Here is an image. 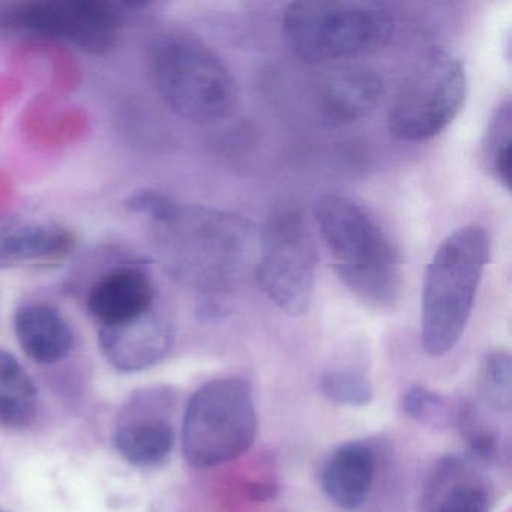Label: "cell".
Returning a JSON list of instances; mask_svg holds the SVG:
<instances>
[{
	"mask_svg": "<svg viewBox=\"0 0 512 512\" xmlns=\"http://www.w3.org/2000/svg\"><path fill=\"white\" fill-rule=\"evenodd\" d=\"M436 512H488L487 496L476 485H455L442 497Z\"/></svg>",
	"mask_w": 512,
	"mask_h": 512,
	"instance_id": "21",
	"label": "cell"
},
{
	"mask_svg": "<svg viewBox=\"0 0 512 512\" xmlns=\"http://www.w3.org/2000/svg\"><path fill=\"white\" fill-rule=\"evenodd\" d=\"M37 388L20 362L0 350V425L26 428L37 415Z\"/></svg>",
	"mask_w": 512,
	"mask_h": 512,
	"instance_id": "16",
	"label": "cell"
},
{
	"mask_svg": "<svg viewBox=\"0 0 512 512\" xmlns=\"http://www.w3.org/2000/svg\"><path fill=\"white\" fill-rule=\"evenodd\" d=\"M314 218L344 284L371 307H394L401 295V259L379 224L334 193L317 199Z\"/></svg>",
	"mask_w": 512,
	"mask_h": 512,
	"instance_id": "2",
	"label": "cell"
},
{
	"mask_svg": "<svg viewBox=\"0 0 512 512\" xmlns=\"http://www.w3.org/2000/svg\"><path fill=\"white\" fill-rule=\"evenodd\" d=\"M317 247L296 211L278 212L260 233L254 274L263 292L289 316L307 313L316 286Z\"/></svg>",
	"mask_w": 512,
	"mask_h": 512,
	"instance_id": "8",
	"label": "cell"
},
{
	"mask_svg": "<svg viewBox=\"0 0 512 512\" xmlns=\"http://www.w3.org/2000/svg\"><path fill=\"white\" fill-rule=\"evenodd\" d=\"M76 236L53 223L0 217V269L47 265L70 256Z\"/></svg>",
	"mask_w": 512,
	"mask_h": 512,
	"instance_id": "12",
	"label": "cell"
},
{
	"mask_svg": "<svg viewBox=\"0 0 512 512\" xmlns=\"http://www.w3.org/2000/svg\"><path fill=\"white\" fill-rule=\"evenodd\" d=\"M127 206L148 218L158 259L187 289L208 295L230 292L254 272L260 232L242 215L152 190L131 194Z\"/></svg>",
	"mask_w": 512,
	"mask_h": 512,
	"instance_id": "1",
	"label": "cell"
},
{
	"mask_svg": "<svg viewBox=\"0 0 512 512\" xmlns=\"http://www.w3.org/2000/svg\"><path fill=\"white\" fill-rule=\"evenodd\" d=\"M482 398L499 412L508 413L512 404V362L505 350L485 356L479 370Z\"/></svg>",
	"mask_w": 512,
	"mask_h": 512,
	"instance_id": "19",
	"label": "cell"
},
{
	"mask_svg": "<svg viewBox=\"0 0 512 512\" xmlns=\"http://www.w3.org/2000/svg\"><path fill=\"white\" fill-rule=\"evenodd\" d=\"M376 466V454L367 443H344L323 470V490L341 509L356 511L370 496Z\"/></svg>",
	"mask_w": 512,
	"mask_h": 512,
	"instance_id": "14",
	"label": "cell"
},
{
	"mask_svg": "<svg viewBox=\"0 0 512 512\" xmlns=\"http://www.w3.org/2000/svg\"><path fill=\"white\" fill-rule=\"evenodd\" d=\"M490 253V235L478 224L460 227L437 248L422 290V347L428 356L442 358L457 346Z\"/></svg>",
	"mask_w": 512,
	"mask_h": 512,
	"instance_id": "3",
	"label": "cell"
},
{
	"mask_svg": "<svg viewBox=\"0 0 512 512\" xmlns=\"http://www.w3.org/2000/svg\"><path fill=\"white\" fill-rule=\"evenodd\" d=\"M320 389L329 401L341 406H367L374 398L373 385L358 371H328L320 377Z\"/></svg>",
	"mask_w": 512,
	"mask_h": 512,
	"instance_id": "20",
	"label": "cell"
},
{
	"mask_svg": "<svg viewBox=\"0 0 512 512\" xmlns=\"http://www.w3.org/2000/svg\"><path fill=\"white\" fill-rule=\"evenodd\" d=\"M119 454L136 466H154L172 451V425L163 419H139L119 427L115 437Z\"/></svg>",
	"mask_w": 512,
	"mask_h": 512,
	"instance_id": "17",
	"label": "cell"
},
{
	"mask_svg": "<svg viewBox=\"0 0 512 512\" xmlns=\"http://www.w3.org/2000/svg\"><path fill=\"white\" fill-rule=\"evenodd\" d=\"M122 23L121 7L103 0H35L0 5V29L64 41L91 55L115 49Z\"/></svg>",
	"mask_w": 512,
	"mask_h": 512,
	"instance_id": "9",
	"label": "cell"
},
{
	"mask_svg": "<svg viewBox=\"0 0 512 512\" xmlns=\"http://www.w3.org/2000/svg\"><path fill=\"white\" fill-rule=\"evenodd\" d=\"M511 134V103L505 101L488 122L479 148V163L482 170L506 190L511 188Z\"/></svg>",
	"mask_w": 512,
	"mask_h": 512,
	"instance_id": "18",
	"label": "cell"
},
{
	"mask_svg": "<svg viewBox=\"0 0 512 512\" xmlns=\"http://www.w3.org/2000/svg\"><path fill=\"white\" fill-rule=\"evenodd\" d=\"M466 91L463 64L445 50H430L410 71L391 104L389 131L404 142L437 136L457 118Z\"/></svg>",
	"mask_w": 512,
	"mask_h": 512,
	"instance_id": "7",
	"label": "cell"
},
{
	"mask_svg": "<svg viewBox=\"0 0 512 512\" xmlns=\"http://www.w3.org/2000/svg\"><path fill=\"white\" fill-rule=\"evenodd\" d=\"M439 404L440 397L436 392L430 391L424 386L415 385L403 395L401 409L410 418L419 419Z\"/></svg>",
	"mask_w": 512,
	"mask_h": 512,
	"instance_id": "22",
	"label": "cell"
},
{
	"mask_svg": "<svg viewBox=\"0 0 512 512\" xmlns=\"http://www.w3.org/2000/svg\"><path fill=\"white\" fill-rule=\"evenodd\" d=\"M16 334L29 358L40 364H56L70 355L74 335L56 308L29 304L16 314Z\"/></svg>",
	"mask_w": 512,
	"mask_h": 512,
	"instance_id": "15",
	"label": "cell"
},
{
	"mask_svg": "<svg viewBox=\"0 0 512 512\" xmlns=\"http://www.w3.org/2000/svg\"><path fill=\"white\" fill-rule=\"evenodd\" d=\"M470 449L475 452L478 457L490 458L496 452V442L494 437L487 431H472L469 434Z\"/></svg>",
	"mask_w": 512,
	"mask_h": 512,
	"instance_id": "23",
	"label": "cell"
},
{
	"mask_svg": "<svg viewBox=\"0 0 512 512\" xmlns=\"http://www.w3.org/2000/svg\"><path fill=\"white\" fill-rule=\"evenodd\" d=\"M169 317L155 307L139 320L115 328H101L100 347L107 361L122 371H139L160 362L172 349Z\"/></svg>",
	"mask_w": 512,
	"mask_h": 512,
	"instance_id": "11",
	"label": "cell"
},
{
	"mask_svg": "<svg viewBox=\"0 0 512 512\" xmlns=\"http://www.w3.org/2000/svg\"><path fill=\"white\" fill-rule=\"evenodd\" d=\"M256 406L247 382L211 380L197 389L185 410L182 448L191 466L214 467L244 455L257 436Z\"/></svg>",
	"mask_w": 512,
	"mask_h": 512,
	"instance_id": "6",
	"label": "cell"
},
{
	"mask_svg": "<svg viewBox=\"0 0 512 512\" xmlns=\"http://www.w3.org/2000/svg\"><path fill=\"white\" fill-rule=\"evenodd\" d=\"M385 88L376 71L347 65L323 77L317 89V110L328 125L352 124L370 115L380 101Z\"/></svg>",
	"mask_w": 512,
	"mask_h": 512,
	"instance_id": "13",
	"label": "cell"
},
{
	"mask_svg": "<svg viewBox=\"0 0 512 512\" xmlns=\"http://www.w3.org/2000/svg\"><path fill=\"white\" fill-rule=\"evenodd\" d=\"M146 65L155 91L181 118L208 124L235 112V79L199 38L182 32L157 35L149 43Z\"/></svg>",
	"mask_w": 512,
	"mask_h": 512,
	"instance_id": "4",
	"label": "cell"
},
{
	"mask_svg": "<svg viewBox=\"0 0 512 512\" xmlns=\"http://www.w3.org/2000/svg\"><path fill=\"white\" fill-rule=\"evenodd\" d=\"M392 31L391 11L379 2L304 0L290 4L283 16L290 49L311 64L379 52Z\"/></svg>",
	"mask_w": 512,
	"mask_h": 512,
	"instance_id": "5",
	"label": "cell"
},
{
	"mask_svg": "<svg viewBox=\"0 0 512 512\" xmlns=\"http://www.w3.org/2000/svg\"><path fill=\"white\" fill-rule=\"evenodd\" d=\"M158 305L157 289L143 268L122 265L101 275L88 296L89 313L101 328L139 320Z\"/></svg>",
	"mask_w": 512,
	"mask_h": 512,
	"instance_id": "10",
	"label": "cell"
},
{
	"mask_svg": "<svg viewBox=\"0 0 512 512\" xmlns=\"http://www.w3.org/2000/svg\"><path fill=\"white\" fill-rule=\"evenodd\" d=\"M278 487L271 482H251L247 485V496L257 502L274 499L277 496Z\"/></svg>",
	"mask_w": 512,
	"mask_h": 512,
	"instance_id": "24",
	"label": "cell"
}]
</instances>
